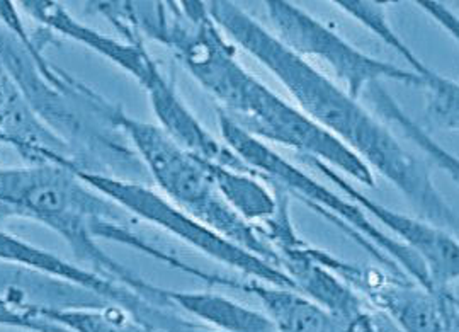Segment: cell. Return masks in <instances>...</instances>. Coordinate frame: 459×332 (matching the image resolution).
<instances>
[{
    "label": "cell",
    "instance_id": "obj_1",
    "mask_svg": "<svg viewBox=\"0 0 459 332\" xmlns=\"http://www.w3.org/2000/svg\"><path fill=\"white\" fill-rule=\"evenodd\" d=\"M109 22L123 36L165 45L213 98L216 111L264 144L295 150L377 188L375 172L335 136L281 100L237 58V47L214 24L206 2H113Z\"/></svg>",
    "mask_w": 459,
    "mask_h": 332
},
{
    "label": "cell",
    "instance_id": "obj_2",
    "mask_svg": "<svg viewBox=\"0 0 459 332\" xmlns=\"http://www.w3.org/2000/svg\"><path fill=\"white\" fill-rule=\"evenodd\" d=\"M206 9L230 43L246 50L276 75L305 117L394 184L430 225L446 232L458 231V215L437 191L426 164L411 155L359 100L351 98L344 87L332 83L312 62L284 47L238 4L210 0Z\"/></svg>",
    "mask_w": 459,
    "mask_h": 332
},
{
    "label": "cell",
    "instance_id": "obj_3",
    "mask_svg": "<svg viewBox=\"0 0 459 332\" xmlns=\"http://www.w3.org/2000/svg\"><path fill=\"white\" fill-rule=\"evenodd\" d=\"M0 66L36 117L72 150L74 170L136 183L147 179V169L119 125L125 111L48 64L11 2H0Z\"/></svg>",
    "mask_w": 459,
    "mask_h": 332
},
{
    "label": "cell",
    "instance_id": "obj_4",
    "mask_svg": "<svg viewBox=\"0 0 459 332\" xmlns=\"http://www.w3.org/2000/svg\"><path fill=\"white\" fill-rule=\"evenodd\" d=\"M0 216L31 218L58 233L74 256L91 271L126 284L148 299L152 283L133 275L99 248L100 239L126 244L203 280L206 271L186 265L172 252L160 250L133 227L140 223L132 214L83 183L74 169L58 164L0 169Z\"/></svg>",
    "mask_w": 459,
    "mask_h": 332
},
{
    "label": "cell",
    "instance_id": "obj_5",
    "mask_svg": "<svg viewBox=\"0 0 459 332\" xmlns=\"http://www.w3.org/2000/svg\"><path fill=\"white\" fill-rule=\"evenodd\" d=\"M218 127L223 144L233 150L264 183L282 189L290 198L301 199L313 212L335 223L364 249L369 250L377 265L396 275H405L427 290L436 292L424 261L407 246L381 232L356 203L333 193L325 184L315 181L312 176L282 159L267 144L242 132L220 111Z\"/></svg>",
    "mask_w": 459,
    "mask_h": 332
},
{
    "label": "cell",
    "instance_id": "obj_6",
    "mask_svg": "<svg viewBox=\"0 0 459 332\" xmlns=\"http://www.w3.org/2000/svg\"><path fill=\"white\" fill-rule=\"evenodd\" d=\"M119 125L147 169L148 178L164 191L165 198L233 244L281 269L274 249L223 198L204 159L182 149L160 127L133 119L126 113L121 115Z\"/></svg>",
    "mask_w": 459,
    "mask_h": 332
},
{
    "label": "cell",
    "instance_id": "obj_7",
    "mask_svg": "<svg viewBox=\"0 0 459 332\" xmlns=\"http://www.w3.org/2000/svg\"><path fill=\"white\" fill-rule=\"evenodd\" d=\"M74 172L83 183L94 188L106 198L115 201L116 205L125 208L136 220L148 222L162 229L165 233L178 237L181 242L199 250L216 263L235 269L238 275H242V278L298 292L295 283L291 282V278L284 271L265 263L259 256L242 249L223 235L203 225L165 197H160L159 193L150 189L145 183L116 179L111 176L83 170Z\"/></svg>",
    "mask_w": 459,
    "mask_h": 332
},
{
    "label": "cell",
    "instance_id": "obj_8",
    "mask_svg": "<svg viewBox=\"0 0 459 332\" xmlns=\"http://www.w3.org/2000/svg\"><path fill=\"white\" fill-rule=\"evenodd\" d=\"M265 9L279 41L307 62L316 60L325 64L344 83V91L351 98L359 100L373 85L385 81L407 83L427 91L426 81L411 70L381 62L358 50L341 34L332 31L295 4L267 0Z\"/></svg>",
    "mask_w": 459,
    "mask_h": 332
},
{
    "label": "cell",
    "instance_id": "obj_9",
    "mask_svg": "<svg viewBox=\"0 0 459 332\" xmlns=\"http://www.w3.org/2000/svg\"><path fill=\"white\" fill-rule=\"evenodd\" d=\"M308 252L373 310L392 320L396 331L458 332V300L453 290L430 292L409 276L385 267L347 263L313 246H308Z\"/></svg>",
    "mask_w": 459,
    "mask_h": 332
},
{
    "label": "cell",
    "instance_id": "obj_10",
    "mask_svg": "<svg viewBox=\"0 0 459 332\" xmlns=\"http://www.w3.org/2000/svg\"><path fill=\"white\" fill-rule=\"evenodd\" d=\"M0 261L77 286L106 303L125 309L136 320L157 331L206 332V326L178 314V307L153 303L126 284L104 278L83 266L70 265L62 258L48 250L38 249L16 235L0 232Z\"/></svg>",
    "mask_w": 459,
    "mask_h": 332
},
{
    "label": "cell",
    "instance_id": "obj_11",
    "mask_svg": "<svg viewBox=\"0 0 459 332\" xmlns=\"http://www.w3.org/2000/svg\"><path fill=\"white\" fill-rule=\"evenodd\" d=\"M301 162L310 169H315L322 176H325L332 183H335L341 191H344L362 212L377 218L385 227H388L394 235H398V242L413 250L427 267L429 278L436 292L453 290V283L459 276V246L458 240L443 229H437L422 220H413L411 216L402 215L375 199L362 195L354 184L347 183L339 170L327 166L325 162L315 159H301Z\"/></svg>",
    "mask_w": 459,
    "mask_h": 332
},
{
    "label": "cell",
    "instance_id": "obj_12",
    "mask_svg": "<svg viewBox=\"0 0 459 332\" xmlns=\"http://www.w3.org/2000/svg\"><path fill=\"white\" fill-rule=\"evenodd\" d=\"M22 5L30 16L45 24L49 31H56L77 43H82L87 48L96 51L100 57L125 70L145 89L147 96L167 83L162 70L155 64L142 39L130 38L121 41L99 33L70 16L58 2L30 0L22 2Z\"/></svg>",
    "mask_w": 459,
    "mask_h": 332
},
{
    "label": "cell",
    "instance_id": "obj_13",
    "mask_svg": "<svg viewBox=\"0 0 459 332\" xmlns=\"http://www.w3.org/2000/svg\"><path fill=\"white\" fill-rule=\"evenodd\" d=\"M0 142L14 145L34 166L58 164L74 169L65 142L36 117L16 83L0 66Z\"/></svg>",
    "mask_w": 459,
    "mask_h": 332
},
{
    "label": "cell",
    "instance_id": "obj_14",
    "mask_svg": "<svg viewBox=\"0 0 459 332\" xmlns=\"http://www.w3.org/2000/svg\"><path fill=\"white\" fill-rule=\"evenodd\" d=\"M238 292L259 300L274 332H345L344 324L299 292L240 278Z\"/></svg>",
    "mask_w": 459,
    "mask_h": 332
},
{
    "label": "cell",
    "instance_id": "obj_15",
    "mask_svg": "<svg viewBox=\"0 0 459 332\" xmlns=\"http://www.w3.org/2000/svg\"><path fill=\"white\" fill-rule=\"evenodd\" d=\"M167 300L216 332H274L269 317L213 292L165 290Z\"/></svg>",
    "mask_w": 459,
    "mask_h": 332
},
{
    "label": "cell",
    "instance_id": "obj_16",
    "mask_svg": "<svg viewBox=\"0 0 459 332\" xmlns=\"http://www.w3.org/2000/svg\"><path fill=\"white\" fill-rule=\"evenodd\" d=\"M206 162L223 198L248 223L257 227L276 215L279 208L278 189L264 183L261 178L254 174L220 166L210 161Z\"/></svg>",
    "mask_w": 459,
    "mask_h": 332
},
{
    "label": "cell",
    "instance_id": "obj_17",
    "mask_svg": "<svg viewBox=\"0 0 459 332\" xmlns=\"http://www.w3.org/2000/svg\"><path fill=\"white\" fill-rule=\"evenodd\" d=\"M344 13L354 17L358 22H361L366 30L377 34L379 39L386 43L392 50L396 51L405 62H409L411 72L422 77L427 83V98L437 96L455 89L458 83H453L451 79L439 75L434 72L409 48V45L394 33L392 22L386 17V5L379 2H366V0H337L335 2Z\"/></svg>",
    "mask_w": 459,
    "mask_h": 332
},
{
    "label": "cell",
    "instance_id": "obj_18",
    "mask_svg": "<svg viewBox=\"0 0 459 332\" xmlns=\"http://www.w3.org/2000/svg\"><path fill=\"white\" fill-rule=\"evenodd\" d=\"M0 326L26 332H68L36 310V303L28 299L0 293Z\"/></svg>",
    "mask_w": 459,
    "mask_h": 332
},
{
    "label": "cell",
    "instance_id": "obj_19",
    "mask_svg": "<svg viewBox=\"0 0 459 332\" xmlns=\"http://www.w3.org/2000/svg\"><path fill=\"white\" fill-rule=\"evenodd\" d=\"M45 282H47L45 276H41L38 273L0 261V293L2 295H11L16 292L26 293L24 283L41 286V284H45Z\"/></svg>",
    "mask_w": 459,
    "mask_h": 332
},
{
    "label": "cell",
    "instance_id": "obj_20",
    "mask_svg": "<svg viewBox=\"0 0 459 332\" xmlns=\"http://www.w3.org/2000/svg\"><path fill=\"white\" fill-rule=\"evenodd\" d=\"M419 5H420L424 11H427V13H430L437 22L444 24V28H446L449 33L455 34V38H458V19L453 16V14L444 7L443 4H439V2H419Z\"/></svg>",
    "mask_w": 459,
    "mask_h": 332
}]
</instances>
